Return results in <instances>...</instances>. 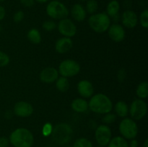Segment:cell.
<instances>
[{
    "label": "cell",
    "mask_w": 148,
    "mask_h": 147,
    "mask_svg": "<svg viewBox=\"0 0 148 147\" xmlns=\"http://www.w3.org/2000/svg\"><path fill=\"white\" fill-rule=\"evenodd\" d=\"M59 33L64 37H72L76 35L77 32L76 24L72 20L69 18H64L59 20V23L56 25Z\"/></svg>",
    "instance_id": "obj_9"
},
{
    "label": "cell",
    "mask_w": 148,
    "mask_h": 147,
    "mask_svg": "<svg viewBox=\"0 0 148 147\" xmlns=\"http://www.w3.org/2000/svg\"><path fill=\"white\" fill-rule=\"evenodd\" d=\"M77 89L79 95L83 98H90L93 95V85L90 81L86 79H83L79 82Z\"/></svg>",
    "instance_id": "obj_15"
},
{
    "label": "cell",
    "mask_w": 148,
    "mask_h": 147,
    "mask_svg": "<svg viewBox=\"0 0 148 147\" xmlns=\"http://www.w3.org/2000/svg\"><path fill=\"white\" fill-rule=\"evenodd\" d=\"M73 47V41L70 37H62L56 40L55 43V49L57 53L64 54L68 53Z\"/></svg>",
    "instance_id": "obj_16"
},
{
    "label": "cell",
    "mask_w": 148,
    "mask_h": 147,
    "mask_svg": "<svg viewBox=\"0 0 148 147\" xmlns=\"http://www.w3.org/2000/svg\"><path fill=\"white\" fill-rule=\"evenodd\" d=\"M46 11L49 17L56 20L66 18L69 14V10L66 5L60 1L56 0H53L48 3Z\"/></svg>",
    "instance_id": "obj_5"
},
{
    "label": "cell",
    "mask_w": 148,
    "mask_h": 147,
    "mask_svg": "<svg viewBox=\"0 0 148 147\" xmlns=\"http://www.w3.org/2000/svg\"><path fill=\"white\" fill-rule=\"evenodd\" d=\"M86 12L90 14H93L98 9V3L96 0H88L85 6Z\"/></svg>",
    "instance_id": "obj_25"
},
{
    "label": "cell",
    "mask_w": 148,
    "mask_h": 147,
    "mask_svg": "<svg viewBox=\"0 0 148 147\" xmlns=\"http://www.w3.org/2000/svg\"><path fill=\"white\" fill-rule=\"evenodd\" d=\"M90 27L97 33H103L108 30L111 25V18L105 12L95 13L88 19Z\"/></svg>",
    "instance_id": "obj_3"
},
{
    "label": "cell",
    "mask_w": 148,
    "mask_h": 147,
    "mask_svg": "<svg viewBox=\"0 0 148 147\" xmlns=\"http://www.w3.org/2000/svg\"><path fill=\"white\" fill-rule=\"evenodd\" d=\"M103 122L105 125L111 124L116 120V115L114 113H111V112H108L106 114H104V116L102 119Z\"/></svg>",
    "instance_id": "obj_28"
},
{
    "label": "cell",
    "mask_w": 148,
    "mask_h": 147,
    "mask_svg": "<svg viewBox=\"0 0 148 147\" xmlns=\"http://www.w3.org/2000/svg\"><path fill=\"white\" fill-rule=\"evenodd\" d=\"M116 114L120 118H125L129 114V107L124 101H119L114 106Z\"/></svg>",
    "instance_id": "obj_20"
},
{
    "label": "cell",
    "mask_w": 148,
    "mask_h": 147,
    "mask_svg": "<svg viewBox=\"0 0 148 147\" xmlns=\"http://www.w3.org/2000/svg\"><path fill=\"white\" fill-rule=\"evenodd\" d=\"M10 141L6 137H1L0 138V147H8Z\"/></svg>",
    "instance_id": "obj_34"
},
{
    "label": "cell",
    "mask_w": 148,
    "mask_h": 147,
    "mask_svg": "<svg viewBox=\"0 0 148 147\" xmlns=\"http://www.w3.org/2000/svg\"><path fill=\"white\" fill-rule=\"evenodd\" d=\"M73 147H93L91 141L86 138H79L75 141Z\"/></svg>",
    "instance_id": "obj_26"
},
{
    "label": "cell",
    "mask_w": 148,
    "mask_h": 147,
    "mask_svg": "<svg viewBox=\"0 0 148 147\" xmlns=\"http://www.w3.org/2000/svg\"><path fill=\"white\" fill-rule=\"evenodd\" d=\"M25 17V14L23 11L19 10V11L16 12L13 15V21L15 23H19L23 20Z\"/></svg>",
    "instance_id": "obj_32"
},
{
    "label": "cell",
    "mask_w": 148,
    "mask_h": 147,
    "mask_svg": "<svg viewBox=\"0 0 148 147\" xmlns=\"http://www.w3.org/2000/svg\"><path fill=\"white\" fill-rule=\"evenodd\" d=\"M1 30H2V27H1V24H0V32H1Z\"/></svg>",
    "instance_id": "obj_40"
},
{
    "label": "cell",
    "mask_w": 148,
    "mask_h": 147,
    "mask_svg": "<svg viewBox=\"0 0 148 147\" xmlns=\"http://www.w3.org/2000/svg\"><path fill=\"white\" fill-rule=\"evenodd\" d=\"M147 112V103L143 99H134L129 108V113L134 120H140L145 117Z\"/></svg>",
    "instance_id": "obj_8"
},
{
    "label": "cell",
    "mask_w": 148,
    "mask_h": 147,
    "mask_svg": "<svg viewBox=\"0 0 148 147\" xmlns=\"http://www.w3.org/2000/svg\"><path fill=\"white\" fill-rule=\"evenodd\" d=\"M120 10V4L117 0H111L106 7V14L110 18L118 15Z\"/></svg>",
    "instance_id": "obj_19"
},
{
    "label": "cell",
    "mask_w": 148,
    "mask_h": 147,
    "mask_svg": "<svg viewBox=\"0 0 148 147\" xmlns=\"http://www.w3.org/2000/svg\"><path fill=\"white\" fill-rule=\"evenodd\" d=\"M52 131H53V126H52V125L50 122H47V123H46L43 125V129H42V133H43V135L44 136L47 137L51 134Z\"/></svg>",
    "instance_id": "obj_31"
},
{
    "label": "cell",
    "mask_w": 148,
    "mask_h": 147,
    "mask_svg": "<svg viewBox=\"0 0 148 147\" xmlns=\"http://www.w3.org/2000/svg\"><path fill=\"white\" fill-rule=\"evenodd\" d=\"M6 15V10L3 6L0 5V21L3 20L5 17Z\"/></svg>",
    "instance_id": "obj_36"
},
{
    "label": "cell",
    "mask_w": 148,
    "mask_h": 147,
    "mask_svg": "<svg viewBox=\"0 0 148 147\" xmlns=\"http://www.w3.org/2000/svg\"><path fill=\"white\" fill-rule=\"evenodd\" d=\"M97 147H105V146H97Z\"/></svg>",
    "instance_id": "obj_43"
},
{
    "label": "cell",
    "mask_w": 148,
    "mask_h": 147,
    "mask_svg": "<svg viewBox=\"0 0 148 147\" xmlns=\"http://www.w3.org/2000/svg\"><path fill=\"white\" fill-rule=\"evenodd\" d=\"M9 141L14 147H32L34 137L30 130L19 128L12 132Z\"/></svg>",
    "instance_id": "obj_2"
},
{
    "label": "cell",
    "mask_w": 148,
    "mask_h": 147,
    "mask_svg": "<svg viewBox=\"0 0 148 147\" xmlns=\"http://www.w3.org/2000/svg\"><path fill=\"white\" fill-rule=\"evenodd\" d=\"M108 147H129L128 142L122 136H116L111 138Z\"/></svg>",
    "instance_id": "obj_22"
},
{
    "label": "cell",
    "mask_w": 148,
    "mask_h": 147,
    "mask_svg": "<svg viewBox=\"0 0 148 147\" xmlns=\"http://www.w3.org/2000/svg\"><path fill=\"white\" fill-rule=\"evenodd\" d=\"M33 112V107L25 101H19L14 106V114L20 118H27Z\"/></svg>",
    "instance_id": "obj_11"
},
{
    "label": "cell",
    "mask_w": 148,
    "mask_h": 147,
    "mask_svg": "<svg viewBox=\"0 0 148 147\" xmlns=\"http://www.w3.org/2000/svg\"><path fill=\"white\" fill-rule=\"evenodd\" d=\"M111 130L107 125H98L95 131V138L98 145L101 146H106L108 144L112 138Z\"/></svg>",
    "instance_id": "obj_10"
},
{
    "label": "cell",
    "mask_w": 148,
    "mask_h": 147,
    "mask_svg": "<svg viewBox=\"0 0 148 147\" xmlns=\"http://www.w3.org/2000/svg\"><path fill=\"white\" fill-rule=\"evenodd\" d=\"M27 37L29 41L33 43V44L37 45L41 42V35H40L39 30L36 28L30 29L28 33H27Z\"/></svg>",
    "instance_id": "obj_21"
},
{
    "label": "cell",
    "mask_w": 148,
    "mask_h": 147,
    "mask_svg": "<svg viewBox=\"0 0 148 147\" xmlns=\"http://www.w3.org/2000/svg\"><path fill=\"white\" fill-rule=\"evenodd\" d=\"M120 133L125 139H134L138 134V126L137 122L132 118H124L119 126Z\"/></svg>",
    "instance_id": "obj_6"
},
{
    "label": "cell",
    "mask_w": 148,
    "mask_h": 147,
    "mask_svg": "<svg viewBox=\"0 0 148 147\" xmlns=\"http://www.w3.org/2000/svg\"><path fill=\"white\" fill-rule=\"evenodd\" d=\"M140 22L143 27L147 29L148 27V10H143L140 16Z\"/></svg>",
    "instance_id": "obj_27"
},
{
    "label": "cell",
    "mask_w": 148,
    "mask_h": 147,
    "mask_svg": "<svg viewBox=\"0 0 148 147\" xmlns=\"http://www.w3.org/2000/svg\"><path fill=\"white\" fill-rule=\"evenodd\" d=\"M73 131L69 124L62 122L59 123L55 127H53L51 133L52 139L59 145H64L69 142L72 138Z\"/></svg>",
    "instance_id": "obj_4"
},
{
    "label": "cell",
    "mask_w": 148,
    "mask_h": 147,
    "mask_svg": "<svg viewBox=\"0 0 148 147\" xmlns=\"http://www.w3.org/2000/svg\"><path fill=\"white\" fill-rule=\"evenodd\" d=\"M125 77H126L125 71H124L123 69H120V70L119 71V73H118V79H119V81H120V82H122V81L124 80Z\"/></svg>",
    "instance_id": "obj_35"
},
{
    "label": "cell",
    "mask_w": 148,
    "mask_h": 147,
    "mask_svg": "<svg viewBox=\"0 0 148 147\" xmlns=\"http://www.w3.org/2000/svg\"><path fill=\"white\" fill-rule=\"evenodd\" d=\"M56 87L59 92H66L69 88V82L68 78L61 76L56 81Z\"/></svg>",
    "instance_id": "obj_24"
},
{
    "label": "cell",
    "mask_w": 148,
    "mask_h": 147,
    "mask_svg": "<svg viewBox=\"0 0 148 147\" xmlns=\"http://www.w3.org/2000/svg\"><path fill=\"white\" fill-rule=\"evenodd\" d=\"M42 27L43 30H45L47 32L53 31L54 29H56V24L53 20H46L42 24Z\"/></svg>",
    "instance_id": "obj_29"
},
{
    "label": "cell",
    "mask_w": 148,
    "mask_h": 147,
    "mask_svg": "<svg viewBox=\"0 0 148 147\" xmlns=\"http://www.w3.org/2000/svg\"><path fill=\"white\" fill-rule=\"evenodd\" d=\"M10 59L8 55L0 50V67H4L10 63Z\"/></svg>",
    "instance_id": "obj_30"
},
{
    "label": "cell",
    "mask_w": 148,
    "mask_h": 147,
    "mask_svg": "<svg viewBox=\"0 0 148 147\" xmlns=\"http://www.w3.org/2000/svg\"><path fill=\"white\" fill-rule=\"evenodd\" d=\"M59 71L54 67H46L43 69L40 73V79L46 84H51L56 82L59 78Z\"/></svg>",
    "instance_id": "obj_14"
},
{
    "label": "cell",
    "mask_w": 148,
    "mask_h": 147,
    "mask_svg": "<svg viewBox=\"0 0 148 147\" xmlns=\"http://www.w3.org/2000/svg\"><path fill=\"white\" fill-rule=\"evenodd\" d=\"M80 65L76 61L66 59L60 63L58 71L62 76L69 78L77 75L80 71Z\"/></svg>",
    "instance_id": "obj_7"
},
{
    "label": "cell",
    "mask_w": 148,
    "mask_h": 147,
    "mask_svg": "<svg viewBox=\"0 0 148 147\" xmlns=\"http://www.w3.org/2000/svg\"><path fill=\"white\" fill-rule=\"evenodd\" d=\"M71 108L75 112L78 113H83L89 109L88 102L83 98H77L74 99L71 103Z\"/></svg>",
    "instance_id": "obj_18"
},
{
    "label": "cell",
    "mask_w": 148,
    "mask_h": 147,
    "mask_svg": "<svg viewBox=\"0 0 148 147\" xmlns=\"http://www.w3.org/2000/svg\"><path fill=\"white\" fill-rule=\"evenodd\" d=\"M108 34L110 38L114 42H121L125 37V30L124 27L118 23H114V24L110 25L108 29Z\"/></svg>",
    "instance_id": "obj_12"
},
{
    "label": "cell",
    "mask_w": 148,
    "mask_h": 147,
    "mask_svg": "<svg viewBox=\"0 0 148 147\" xmlns=\"http://www.w3.org/2000/svg\"><path fill=\"white\" fill-rule=\"evenodd\" d=\"M80 1H88V0H79Z\"/></svg>",
    "instance_id": "obj_41"
},
{
    "label": "cell",
    "mask_w": 148,
    "mask_h": 147,
    "mask_svg": "<svg viewBox=\"0 0 148 147\" xmlns=\"http://www.w3.org/2000/svg\"><path fill=\"white\" fill-rule=\"evenodd\" d=\"M68 147H71V146H68Z\"/></svg>",
    "instance_id": "obj_45"
},
{
    "label": "cell",
    "mask_w": 148,
    "mask_h": 147,
    "mask_svg": "<svg viewBox=\"0 0 148 147\" xmlns=\"http://www.w3.org/2000/svg\"><path fill=\"white\" fill-rule=\"evenodd\" d=\"M4 0H0V2H2V1H4Z\"/></svg>",
    "instance_id": "obj_42"
},
{
    "label": "cell",
    "mask_w": 148,
    "mask_h": 147,
    "mask_svg": "<svg viewBox=\"0 0 148 147\" xmlns=\"http://www.w3.org/2000/svg\"><path fill=\"white\" fill-rule=\"evenodd\" d=\"M20 1L22 5L27 8L33 7L35 4V0H20Z\"/></svg>",
    "instance_id": "obj_33"
},
{
    "label": "cell",
    "mask_w": 148,
    "mask_h": 147,
    "mask_svg": "<svg viewBox=\"0 0 148 147\" xmlns=\"http://www.w3.org/2000/svg\"><path fill=\"white\" fill-rule=\"evenodd\" d=\"M56 1H59V0H56Z\"/></svg>",
    "instance_id": "obj_44"
},
{
    "label": "cell",
    "mask_w": 148,
    "mask_h": 147,
    "mask_svg": "<svg viewBox=\"0 0 148 147\" xmlns=\"http://www.w3.org/2000/svg\"><path fill=\"white\" fill-rule=\"evenodd\" d=\"M143 147H148V139H145L144 144H143Z\"/></svg>",
    "instance_id": "obj_39"
},
{
    "label": "cell",
    "mask_w": 148,
    "mask_h": 147,
    "mask_svg": "<svg viewBox=\"0 0 148 147\" xmlns=\"http://www.w3.org/2000/svg\"><path fill=\"white\" fill-rule=\"evenodd\" d=\"M122 24L127 28H134L138 23V17L133 10H126L121 17Z\"/></svg>",
    "instance_id": "obj_13"
},
{
    "label": "cell",
    "mask_w": 148,
    "mask_h": 147,
    "mask_svg": "<svg viewBox=\"0 0 148 147\" xmlns=\"http://www.w3.org/2000/svg\"><path fill=\"white\" fill-rule=\"evenodd\" d=\"M129 147H137L138 146V141L134 138V139H132L130 141V143H128Z\"/></svg>",
    "instance_id": "obj_37"
},
{
    "label": "cell",
    "mask_w": 148,
    "mask_h": 147,
    "mask_svg": "<svg viewBox=\"0 0 148 147\" xmlns=\"http://www.w3.org/2000/svg\"><path fill=\"white\" fill-rule=\"evenodd\" d=\"M136 94L139 99H146L148 96V83L147 82H143L137 86L136 89Z\"/></svg>",
    "instance_id": "obj_23"
},
{
    "label": "cell",
    "mask_w": 148,
    "mask_h": 147,
    "mask_svg": "<svg viewBox=\"0 0 148 147\" xmlns=\"http://www.w3.org/2000/svg\"><path fill=\"white\" fill-rule=\"evenodd\" d=\"M49 0H35V1H37L38 3H40V4H44V3L48 2Z\"/></svg>",
    "instance_id": "obj_38"
},
{
    "label": "cell",
    "mask_w": 148,
    "mask_h": 147,
    "mask_svg": "<svg viewBox=\"0 0 148 147\" xmlns=\"http://www.w3.org/2000/svg\"><path fill=\"white\" fill-rule=\"evenodd\" d=\"M88 108L97 114H106L113 110V103L105 94L98 93L92 95L88 102Z\"/></svg>",
    "instance_id": "obj_1"
},
{
    "label": "cell",
    "mask_w": 148,
    "mask_h": 147,
    "mask_svg": "<svg viewBox=\"0 0 148 147\" xmlns=\"http://www.w3.org/2000/svg\"><path fill=\"white\" fill-rule=\"evenodd\" d=\"M70 14L73 20L77 22H82L86 18L87 12L85 7L80 4H75L72 7Z\"/></svg>",
    "instance_id": "obj_17"
}]
</instances>
